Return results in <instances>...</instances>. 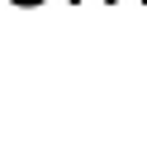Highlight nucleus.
Listing matches in <instances>:
<instances>
[]
</instances>
